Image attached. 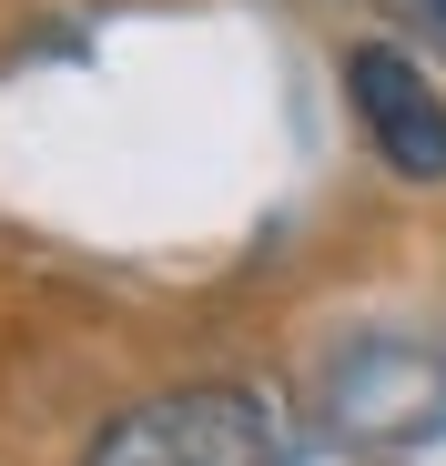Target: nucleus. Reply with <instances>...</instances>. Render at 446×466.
<instances>
[{
	"mask_svg": "<svg viewBox=\"0 0 446 466\" xmlns=\"http://www.w3.org/2000/svg\"><path fill=\"white\" fill-rule=\"evenodd\" d=\"M345 102L396 183H446V102L396 41H345Z\"/></svg>",
	"mask_w": 446,
	"mask_h": 466,
	"instance_id": "f03ea898",
	"label": "nucleus"
},
{
	"mask_svg": "<svg viewBox=\"0 0 446 466\" xmlns=\"http://www.w3.org/2000/svg\"><path fill=\"white\" fill-rule=\"evenodd\" d=\"M436 11H446V0H436Z\"/></svg>",
	"mask_w": 446,
	"mask_h": 466,
	"instance_id": "7ed1b4c3",
	"label": "nucleus"
},
{
	"mask_svg": "<svg viewBox=\"0 0 446 466\" xmlns=\"http://www.w3.org/2000/svg\"><path fill=\"white\" fill-rule=\"evenodd\" d=\"M82 466H294V426L264 385H173L122 406Z\"/></svg>",
	"mask_w": 446,
	"mask_h": 466,
	"instance_id": "f257e3e1",
	"label": "nucleus"
}]
</instances>
